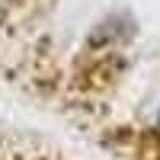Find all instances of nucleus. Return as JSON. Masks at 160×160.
Segmentation results:
<instances>
[{"label":"nucleus","mask_w":160,"mask_h":160,"mask_svg":"<svg viewBox=\"0 0 160 160\" xmlns=\"http://www.w3.org/2000/svg\"><path fill=\"white\" fill-rule=\"evenodd\" d=\"M128 35H131V26L122 29V16L96 26V32L90 35V42L83 45V51L74 61V80L80 87H87L90 93L112 87L118 80V74L125 71L122 55H125Z\"/></svg>","instance_id":"nucleus-1"},{"label":"nucleus","mask_w":160,"mask_h":160,"mask_svg":"<svg viewBox=\"0 0 160 160\" xmlns=\"http://www.w3.org/2000/svg\"><path fill=\"white\" fill-rule=\"evenodd\" d=\"M0 160H68V157H61V151L48 148L29 135L0 128Z\"/></svg>","instance_id":"nucleus-2"},{"label":"nucleus","mask_w":160,"mask_h":160,"mask_svg":"<svg viewBox=\"0 0 160 160\" xmlns=\"http://www.w3.org/2000/svg\"><path fill=\"white\" fill-rule=\"evenodd\" d=\"M118 151H125L131 160H160V131L118 128Z\"/></svg>","instance_id":"nucleus-3"},{"label":"nucleus","mask_w":160,"mask_h":160,"mask_svg":"<svg viewBox=\"0 0 160 160\" xmlns=\"http://www.w3.org/2000/svg\"><path fill=\"white\" fill-rule=\"evenodd\" d=\"M19 13V0H0V26H10Z\"/></svg>","instance_id":"nucleus-4"}]
</instances>
